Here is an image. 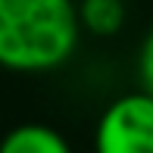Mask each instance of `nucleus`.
Masks as SVG:
<instances>
[{"label": "nucleus", "instance_id": "1", "mask_svg": "<svg viewBox=\"0 0 153 153\" xmlns=\"http://www.w3.org/2000/svg\"><path fill=\"white\" fill-rule=\"evenodd\" d=\"M78 10L69 0H0V66L44 72L78 47Z\"/></svg>", "mask_w": 153, "mask_h": 153}, {"label": "nucleus", "instance_id": "2", "mask_svg": "<svg viewBox=\"0 0 153 153\" xmlns=\"http://www.w3.org/2000/svg\"><path fill=\"white\" fill-rule=\"evenodd\" d=\"M97 153H153V97L122 94L103 109L94 131Z\"/></svg>", "mask_w": 153, "mask_h": 153}, {"label": "nucleus", "instance_id": "3", "mask_svg": "<svg viewBox=\"0 0 153 153\" xmlns=\"http://www.w3.org/2000/svg\"><path fill=\"white\" fill-rule=\"evenodd\" d=\"M0 153H72L69 141L44 122H25L3 134Z\"/></svg>", "mask_w": 153, "mask_h": 153}, {"label": "nucleus", "instance_id": "4", "mask_svg": "<svg viewBox=\"0 0 153 153\" xmlns=\"http://www.w3.org/2000/svg\"><path fill=\"white\" fill-rule=\"evenodd\" d=\"M81 28L94 34H116L125 22V3L119 0H85L78 6Z\"/></svg>", "mask_w": 153, "mask_h": 153}, {"label": "nucleus", "instance_id": "5", "mask_svg": "<svg viewBox=\"0 0 153 153\" xmlns=\"http://www.w3.org/2000/svg\"><path fill=\"white\" fill-rule=\"evenodd\" d=\"M137 72H141V85H144V91L153 97V28L147 31V38H144V44H141Z\"/></svg>", "mask_w": 153, "mask_h": 153}]
</instances>
